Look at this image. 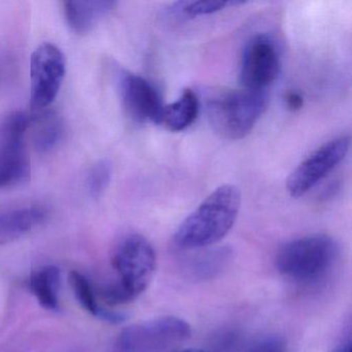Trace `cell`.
I'll list each match as a JSON object with an SVG mask.
<instances>
[{"instance_id":"13","label":"cell","mask_w":352,"mask_h":352,"mask_svg":"<svg viewBox=\"0 0 352 352\" xmlns=\"http://www.w3.org/2000/svg\"><path fill=\"white\" fill-rule=\"evenodd\" d=\"M232 259V250L228 247L203 251L185 261L183 272L192 281H208L221 275L230 265Z\"/></svg>"},{"instance_id":"20","label":"cell","mask_w":352,"mask_h":352,"mask_svg":"<svg viewBox=\"0 0 352 352\" xmlns=\"http://www.w3.org/2000/svg\"><path fill=\"white\" fill-rule=\"evenodd\" d=\"M248 352H286V346L281 338L270 336L255 343Z\"/></svg>"},{"instance_id":"23","label":"cell","mask_w":352,"mask_h":352,"mask_svg":"<svg viewBox=\"0 0 352 352\" xmlns=\"http://www.w3.org/2000/svg\"><path fill=\"white\" fill-rule=\"evenodd\" d=\"M178 352H205L201 349H197V348H187V349L180 350Z\"/></svg>"},{"instance_id":"11","label":"cell","mask_w":352,"mask_h":352,"mask_svg":"<svg viewBox=\"0 0 352 352\" xmlns=\"http://www.w3.org/2000/svg\"><path fill=\"white\" fill-rule=\"evenodd\" d=\"M46 218V210L34 206L0 211V245L19 240L36 230Z\"/></svg>"},{"instance_id":"22","label":"cell","mask_w":352,"mask_h":352,"mask_svg":"<svg viewBox=\"0 0 352 352\" xmlns=\"http://www.w3.org/2000/svg\"><path fill=\"white\" fill-rule=\"evenodd\" d=\"M337 352H351V342L348 341L345 345L342 346L340 349H338Z\"/></svg>"},{"instance_id":"3","label":"cell","mask_w":352,"mask_h":352,"mask_svg":"<svg viewBox=\"0 0 352 352\" xmlns=\"http://www.w3.org/2000/svg\"><path fill=\"white\" fill-rule=\"evenodd\" d=\"M269 104L267 90H230L208 102L210 124L226 140L243 139L252 131Z\"/></svg>"},{"instance_id":"16","label":"cell","mask_w":352,"mask_h":352,"mask_svg":"<svg viewBox=\"0 0 352 352\" xmlns=\"http://www.w3.org/2000/svg\"><path fill=\"white\" fill-rule=\"evenodd\" d=\"M69 283L78 302L89 314L98 318L106 319L111 322H120L123 320L122 315L111 312L100 306L91 283L83 274L78 271H72L69 273Z\"/></svg>"},{"instance_id":"1","label":"cell","mask_w":352,"mask_h":352,"mask_svg":"<svg viewBox=\"0 0 352 352\" xmlns=\"http://www.w3.org/2000/svg\"><path fill=\"white\" fill-rule=\"evenodd\" d=\"M240 207L239 188L234 185L218 187L181 223L175 234V244L193 250L220 242L234 226Z\"/></svg>"},{"instance_id":"19","label":"cell","mask_w":352,"mask_h":352,"mask_svg":"<svg viewBox=\"0 0 352 352\" xmlns=\"http://www.w3.org/2000/svg\"><path fill=\"white\" fill-rule=\"evenodd\" d=\"M113 166L109 160H100L90 168L87 176V187L90 195L100 197L110 184Z\"/></svg>"},{"instance_id":"6","label":"cell","mask_w":352,"mask_h":352,"mask_svg":"<svg viewBox=\"0 0 352 352\" xmlns=\"http://www.w3.org/2000/svg\"><path fill=\"white\" fill-rule=\"evenodd\" d=\"M32 121V117L26 113L14 112L0 124V188L14 186L30 179L25 135Z\"/></svg>"},{"instance_id":"12","label":"cell","mask_w":352,"mask_h":352,"mask_svg":"<svg viewBox=\"0 0 352 352\" xmlns=\"http://www.w3.org/2000/svg\"><path fill=\"white\" fill-rule=\"evenodd\" d=\"M115 6V1L109 0L65 1L63 11L71 30L78 34H86L109 15Z\"/></svg>"},{"instance_id":"2","label":"cell","mask_w":352,"mask_h":352,"mask_svg":"<svg viewBox=\"0 0 352 352\" xmlns=\"http://www.w3.org/2000/svg\"><path fill=\"white\" fill-rule=\"evenodd\" d=\"M117 274L114 283L102 287V298L109 305L133 302L151 283L156 270V253L151 243L141 234L123 239L113 256Z\"/></svg>"},{"instance_id":"18","label":"cell","mask_w":352,"mask_h":352,"mask_svg":"<svg viewBox=\"0 0 352 352\" xmlns=\"http://www.w3.org/2000/svg\"><path fill=\"white\" fill-rule=\"evenodd\" d=\"M239 1H217V0H209V1H178L173 3L170 7V13L174 17L180 19H193L199 16L210 15L221 11L230 6L242 5Z\"/></svg>"},{"instance_id":"10","label":"cell","mask_w":352,"mask_h":352,"mask_svg":"<svg viewBox=\"0 0 352 352\" xmlns=\"http://www.w3.org/2000/svg\"><path fill=\"white\" fill-rule=\"evenodd\" d=\"M121 100L129 116L140 123H162L166 104L153 84L142 76L122 72L119 76Z\"/></svg>"},{"instance_id":"17","label":"cell","mask_w":352,"mask_h":352,"mask_svg":"<svg viewBox=\"0 0 352 352\" xmlns=\"http://www.w3.org/2000/svg\"><path fill=\"white\" fill-rule=\"evenodd\" d=\"M32 122L36 124L32 140L36 151L47 153L54 149L65 133L60 118L54 113L47 112L32 118Z\"/></svg>"},{"instance_id":"8","label":"cell","mask_w":352,"mask_h":352,"mask_svg":"<svg viewBox=\"0 0 352 352\" xmlns=\"http://www.w3.org/2000/svg\"><path fill=\"white\" fill-rule=\"evenodd\" d=\"M350 148L349 137L331 140L302 160L290 174L286 188L290 197L298 199L316 186L340 162H343Z\"/></svg>"},{"instance_id":"21","label":"cell","mask_w":352,"mask_h":352,"mask_svg":"<svg viewBox=\"0 0 352 352\" xmlns=\"http://www.w3.org/2000/svg\"><path fill=\"white\" fill-rule=\"evenodd\" d=\"M284 100H285L286 108L292 111V112L300 110L304 106V98H302V94L300 92L294 91V90L288 91L285 94Z\"/></svg>"},{"instance_id":"4","label":"cell","mask_w":352,"mask_h":352,"mask_svg":"<svg viewBox=\"0 0 352 352\" xmlns=\"http://www.w3.org/2000/svg\"><path fill=\"white\" fill-rule=\"evenodd\" d=\"M338 254V244L331 236L313 234L284 245L276 256V267L292 281L314 283L331 271Z\"/></svg>"},{"instance_id":"14","label":"cell","mask_w":352,"mask_h":352,"mask_svg":"<svg viewBox=\"0 0 352 352\" xmlns=\"http://www.w3.org/2000/svg\"><path fill=\"white\" fill-rule=\"evenodd\" d=\"M30 287L43 308L50 311L58 309L60 270L56 265H44L32 272Z\"/></svg>"},{"instance_id":"9","label":"cell","mask_w":352,"mask_h":352,"mask_svg":"<svg viewBox=\"0 0 352 352\" xmlns=\"http://www.w3.org/2000/svg\"><path fill=\"white\" fill-rule=\"evenodd\" d=\"M281 60L275 40L269 34H256L245 46L241 58L243 88L267 90L280 73Z\"/></svg>"},{"instance_id":"5","label":"cell","mask_w":352,"mask_h":352,"mask_svg":"<svg viewBox=\"0 0 352 352\" xmlns=\"http://www.w3.org/2000/svg\"><path fill=\"white\" fill-rule=\"evenodd\" d=\"M190 324L175 316L158 317L125 327L116 341L117 352H160L191 337Z\"/></svg>"},{"instance_id":"15","label":"cell","mask_w":352,"mask_h":352,"mask_svg":"<svg viewBox=\"0 0 352 352\" xmlns=\"http://www.w3.org/2000/svg\"><path fill=\"white\" fill-rule=\"evenodd\" d=\"M199 110L197 94L191 89L184 90L176 102L164 107L160 124L173 133H180L195 122Z\"/></svg>"},{"instance_id":"7","label":"cell","mask_w":352,"mask_h":352,"mask_svg":"<svg viewBox=\"0 0 352 352\" xmlns=\"http://www.w3.org/2000/svg\"><path fill=\"white\" fill-rule=\"evenodd\" d=\"M67 72L63 51L51 43L40 45L30 58V107L32 111L48 108L58 96Z\"/></svg>"}]
</instances>
